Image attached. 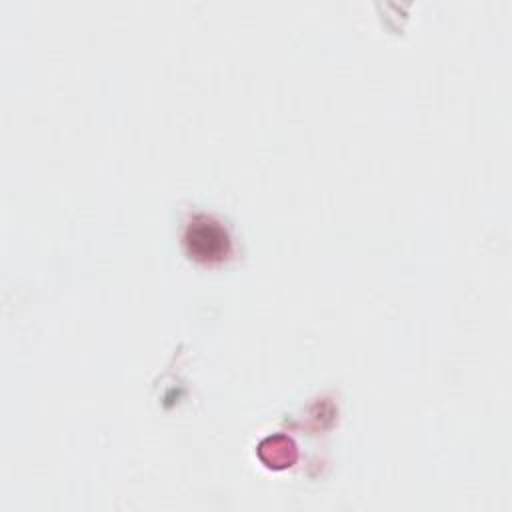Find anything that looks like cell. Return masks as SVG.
I'll return each mask as SVG.
<instances>
[{
	"label": "cell",
	"mask_w": 512,
	"mask_h": 512,
	"mask_svg": "<svg viewBox=\"0 0 512 512\" xmlns=\"http://www.w3.org/2000/svg\"><path fill=\"white\" fill-rule=\"evenodd\" d=\"M186 250L194 260L214 262L228 252V234L226 230L208 216H196L186 226L184 234Z\"/></svg>",
	"instance_id": "obj_1"
}]
</instances>
